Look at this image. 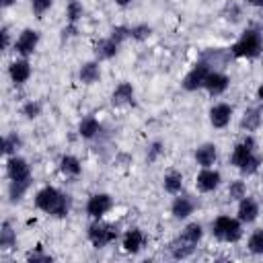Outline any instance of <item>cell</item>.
<instances>
[{
  "label": "cell",
  "mask_w": 263,
  "mask_h": 263,
  "mask_svg": "<svg viewBox=\"0 0 263 263\" xmlns=\"http://www.w3.org/2000/svg\"><path fill=\"white\" fill-rule=\"evenodd\" d=\"M60 171H62L64 175H72V177H76V175H80L82 166H80V160H78L76 156L66 154V156H62V160H60Z\"/></svg>",
  "instance_id": "d4e9b609"
},
{
  "label": "cell",
  "mask_w": 263,
  "mask_h": 263,
  "mask_svg": "<svg viewBox=\"0 0 263 263\" xmlns=\"http://www.w3.org/2000/svg\"><path fill=\"white\" fill-rule=\"evenodd\" d=\"M37 43H39V33L33 31V29H25V31L18 35V39L14 41V51H16L18 55L27 58V55H31V53L35 51Z\"/></svg>",
  "instance_id": "52a82bcc"
},
{
  "label": "cell",
  "mask_w": 263,
  "mask_h": 263,
  "mask_svg": "<svg viewBox=\"0 0 263 263\" xmlns=\"http://www.w3.org/2000/svg\"><path fill=\"white\" fill-rule=\"evenodd\" d=\"M142 242H144V234L138 230V228H132L125 232L123 236V249L127 253H138L142 249Z\"/></svg>",
  "instance_id": "ffe728a7"
},
{
  "label": "cell",
  "mask_w": 263,
  "mask_h": 263,
  "mask_svg": "<svg viewBox=\"0 0 263 263\" xmlns=\"http://www.w3.org/2000/svg\"><path fill=\"white\" fill-rule=\"evenodd\" d=\"M181 236L197 245V242L201 240V236H203V228H201V224L191 222V224H187V226H185V230H183V234H181Z\"/></svg>",
  "instance_id": "f1b7e54d"
},
{
  "label": "cell",
  "mask_w": 263,
  "mask_h": 263,
  "mask_svg": "<svg viewBox=\"0 0 263 263\" xmlns=\"http://www.w3.org/2000/svg\"><path fill=\"white\" fill-rule=\"evenodd\" d=\"M82 12H84V8H82V4H80L78 0H70V2H68V6H66V16H68V23L76 25V21L82 16Z\"/></svg>",
  "instance_id": "4dcf8cb0"
},
{
  "label": "cell",
  "mask_w": 263,
  "mask_h": 263,
  "mask_svg": "<svg viewBox=\"0 0 263 263\" xmlns=\"http://www.w3.org/2000/svg\"><path fill=\"white\" fill-rule=\"evenodd\" d=\"M261 115H263V111H261L259 107H251V109H247L245 115H242V121H240L242 129H247V132H255V129L261 125Z\"/></svg>",
  "instance_id": "d6986e66"
},
{
  "label": "cell",
  "mask_w": 263,
  "mask_h": 263,
  "mask_svg": "<svg viewBox=\"0 0 263 263\" xmlns=\"http://www.w3.org/2000/svg\"><path fill=\"white\" fill-rule=\"evenodd\" d=\"M21 138H18V134H8L6 138H4V144H2V148H4V154L6 156H14V152L21 148Z\"/></svg>",
  "instance_id": "f546056e"
},
{
  "label": "cell",
  "mask_w": 263,
  "mask_h": 263,
  "mask_svg": "<svg viewBox=\"0 0 263 263\" xmlns=\"http://www.w3.org/2000/svg\"><path fill=\"white\" fill-rule=\"evenodd\" d=\"M247 195V185L242 181H232L228 187V197L230 199H242Z\"/></svg>",
  "instance_id": "836d02e7"
},
{
  "label": "cell",
  "mask_w": 263,
  "mask_h": 263,
  "mask_svg": "<svg viewBox=\"0 0 263 263\" xmlns=\"http://www.w3.org/2000/svg\"><path fill=\"white\" fill-rule=\"evenodd\" d=\"M216 158H218V150H216L214 144H203V146H199L195 150V160L203 168H210L216 162Z\"/></svg>",
  "instance_id": "2e32d148"
},
{
  "label": "cell",
  "mask_w": 263,
  "mask_h": 263,
  "mask_svg": "<svg viewBox=\"0 0 263 263\" xmlns=\"http://www.w3.org/2000/svg\"><path fill=\"white\" fill-rule=\"evenodd\" d=\"M162 185H164V189H166L168 193L177 195V193L181 191V187H183V175H181V173H177V171H171V173H166V175H164Z\"/></svg>",
  "instance_id": "484cf974"
},
{
  "label": "cell",
  "mask_w": 263,
  "mask_h": 263,
  "mask_svg": "<svg viewBox=\"0 0 263 263\" xmlns=\"http://www.w3.org/2000/svg\"><path fill=\"white\" fill-rule=\"evenodd\" d=\"M212 234L218 238V240H224V242H236L240 236H242V226H240V220H234L230 216H218L212 224Z\"/></svg>",
  "instance_id": "3957f363"
},
{
  "label": "cell",
  "mask_w": 263,
  "mask_h": 263,
  "mask_svg": "<svg viewBox=\"0 0 263 263\" xmlns=\"http://www.w3.org/2000/svg\"><path fill=\"white\" fill-rule=\"evenodd\" d=\"M74 33H76V25H72V23H70V25L62 31V37H64V39H68V37H72Z\"/></svg>",
  "instance_id": "60d3db41"
},
{
  "label": "cell",
  "mask_w": 263,
  "mask_h": 263,
  "mask_svg": "<svg viewBox=\"0 0 263 263\" xmlns=\"http://www.w3.org/2000/svg\"><path fill=\"white\" fill-rule=\"evenodd\" d=\"M39 113H41V105H39L37 101H29V103L23 105V115H25V117L33 119V117H37Z\"/></svg>",
  "instance_id": "e575fe53"
},
{
  "label": "cell",
  "mask_w": 263,
  "mask_h": 263,
  "mask_svg": "<svg viewBox=\"0 0 263 263\" xmlns=\"http://www.w3.org/2000/svg\"><path fill=\"white\" fill-rule=\"evenodd\" d=\"M115 2H117V4H119V6H127V4H129V2H132V0H115Z\"/></svg>",
  "instance_id": "bcb514c9"
},
{
  "label": "cell",
  "mask_w": 263,
  "mask_h": 263,
  "mask_svg": "<svg viewBox=\"0 0 263 263\" xmlns=\"http://www.w3.org/2000/svg\"><path fill=\"white\" fill-rule=\"evenodd\" d=\"M117 230L111 224H103V222H95L88 226V238L97 249H103L105 245H109L111 240H115Z\"/></svg>",
  "instance_id": "277c9868"
},
{
  "label": "cell",
  "mask_w": 263,
  "mask_h": 263,
  "mask_svg": "<svg viewBox=\"0 0 263 263\" xmlns=\"http://www.w3.org/2000/svg\"><path fill=\"white\" fill-rule=\"evenodd\" d=\"M263 49V37L257 29H247L240 39L230 47V53L234 58H257Z\"/></svg>",
  "instance_id": "7a4b0ae2"
},
{
  "label": "cell",
  "mask_w": 263,
  "mask_h": 263,
  "mask_svg": "<svg viewBox=\"0 0 263 263\" xmlns=\"http://www.w3.org/2000/svg\"><path fill=\"white\" fill-rule=\"evenodd\" d=\"M249 251L255 253V255L263 253V228L251 234V238H249Z\"/></svg>",
  "instance_id": "1f68e13d"
},
{
  "label": "cell",
  "mask_w": 263,
  "mask_h": 263,
  "mask_svg": "<svg viewBox=\"0 0 263 263\" xmlns=\"http://www.w3.org/2000/svg\"><path fill=\"white\" fill-rule=\"evenodd\" d=\"M232 117V107L228 103H218L210 109V121L214 127H226Z\"/></svg>",
  "instance_id": "30bf717a"
},
{
  "label": "cell",
  "mask_w": 263,
  "mask_h": 263,
  "mask_svg": "<svg viewBox=\"0 0 263 263\" xmlns=\"http://www.w3.org/2000/svg\"><path fill=\"white\" fill-rule=\"evenodd\" d=\"M8 74H10V78H12L14 84H23V82H27L29 76H31V66H29L27 60H16V62L10 64Z\"/></svg>",
  "instance_id": "9a60e30c"
},
{
  "label": "cell",
  "mask_w": 263,
  "mask_h": 263,
  "mask_svg": "<svg viewBox=\"0 0 263 263\" xmlns=\"http://www.w3.org/2000/svg\"><path fill=\"white\" fill-rule=\"evenodd\" d=\"M193 251H195V242H191V240H187V238H183V236L171 245V255H173L175 259H187Z\"/></svg>",
  "instance_id": "44dd1931"
},
{
  "label": "cell",
  "mask_w": 263,
  "mask_h": 263,
  "mask_svg": "<svg viewBox=\"0 0 263 263\" xmlns=\"http://www.w3.org/2000/svg\"><path fill=\"white\" fill-rule=\"evenodd\" d=\"M31 181H10V187H8V195H10V201H18L23 199V195L27 193Z\"/></svg>",
  "instance_id": "83f0119b"
},
{
  "label": "cell",
  "mask_w": 263,
  "mask_h": 263,
  "mask_svg": "<svg viewBox=\"0 0 263 263\" xmlns=\"http://www.w3.org/2000/svg\"><path fill=\"white\" fill-rule=\"evenodd\" d=\"M257 216H259V205H257V201L253 197L245 195L242 199H238V220L240 222L251 224V222L257 220Z\"/></svg>",
  "instance_id": "7c38bea8"
},
{
  "label": "cell",
  "mask_w": 263,
  "mask_h": 263,
  "mask_svg": "<svg viewBox=\"0 0 263 263\" xmlns=\"http://www.w3.org/2000/svg\"><path fill=\"white\" fill-rule=\"evenodd\" d=\"M29 261H51L49 255H43L41 249H37L35 253H29Z\"/></svg>",
  "instance_id": "ab89813d"
},
{
  "label": "cell",
  "mask_w": 263,
  "mask_h": 263,
  "mask_svg": "<svg viewBox=\"0 0 263 263\" xmlns=\"http://www.w3.org/2000/svg\"><path fill=\"white\" fill-rule=\"evenodd\" d=\"M111 205H113L111 195H107V193H95V195L88 197V201H86V214H88L90 218L99 220V218H103V216L111 210Z\"/></svg>",
  "instance_id": "8992f818"
},
{
  "label": "cell",
  "mask_w": 263,
  "mask_h": 263,
  "mask_svg": "<svg viewBox=\"0 0 263 263\" xmlns=\"http://www.w3.org/2000/svg\"><path fill=\"white\" fill-rule=\"evenodd\" d=\"M257 99H261V101H263V84L257 88Z\"/></svg>",
  "instance_id": "f6af8a7d"
},
{
  "label": "cell",
  "mask_w": 263,
  "mask_h": 263,
  "mask_svg": "<svg viewBox=\"0 0 263 263\" xmlns=\"http://www.w3.org/2000/svg\"><path fill=\"white\" fill-rule=\"evenodd\" d=\"M35 205L55 218H64L70 212V197L58 191L55 187H43L35 195Z\"/></svg>",
  "instance_id": "6da1fadb"
},
{
  "label": "cell",
  "mask_w": 263,
  "mask_h": 263,
  "mask_svg": "<svg viewBox=\"0 0 263 263\" xmlns=\"http://www.w3.org/2000/svg\"><path fill=\"white\" fill-rule=\"evenodd\" d=\"M99 129H101V125H99V121H97L92 115L84 117V119L80 121V125H78V134H80L82 138H86V140L95 138V136L99 134Z\"/></svg>",
  "instance_id": "cb8c5ba5"
},
{
  "label": "cell",
  "mask_w": 263,
  "mask_h": 263,
  "mask_svg": "<svg viewBox=\"0 0 263 263\" xmlns=\"http://www.w3.org/2000/svg\"><path fill=\"white\" fill-rule=\"evenodd\" d=\"M193 208H195V201L191 197L181 195V197H175V201L171 205V212H173L175 218H187L193 212Z\"/></svg>",
  "instance_id": "e0dca14e"
},
{
  "label": "cell",
  "mask_w": 263,
  "mask_h": 263,
  "mask_svg": "<svg viewBox=\"0 0 263 263\" xmlns=\"http://www.w3.org/2000/svg\"><path fill=\"white\" fill-rule=\"evenodd\" d=\"M152 33V29L148 25H136V27H129V37L136 39V41H144L148 39Z\"/></svg>",
  "instance_id": "d6a6232c"
},
{
  "label": "cell",
  "mask_w": 263,
  "mask_h": 263,
  "mask_svg": "<svg viewBox=\"0 0 263 263\" xmlns=\"http://www.w3.org/2000/svg\"><path fill=\"white\" fill-rule=\"evenodd\" d=\"M31 6H33V12H35L37 16H41L45 10H49L51 0H31Z\"/></svg>",
  "instance_id": "74e56055"
},
{
  "label": "cell",
  "mask_w": 263,
  "mask_h": 263,
  "mask_svg": "<svg viewBox=\"0 0 263 263\" xmlns=\"http://www.w3.org/2000/svg\"><path fill=\"white\" fill-rule=\"evenodd\" d=\"M14 245H16V234H14L12 226H10L8 222H4V224H2V230H0V249L8 251V249H12Z\"/></svg>",
  "instance_id": "4316f807"
},
{
  "label": "cell",
  "mask_w": 263,
  "mask_h": 263,
  "mask_svg": "<svg viewBox=\"0 0 263 263\" xmlns=\"http://www.w3.org/2000/svg\"><path fill=\"white\" fill-rule=\"evenodd\" d=\"M78 76H80V80H82L84 84H92V82H97V80H99V76H101L99 64H97V62H86V64L80 68Z\"/></svg>",
  "instance_id": "603a6c76"
},
{
  "label": "cell",
  "mask_w": 263,
  "mask_h": 263,
  "mask_svg": "<svg viewBox=\"0 0 263 263\" xmlns=\"http://www.w3.org/2000/svg\"><path fill=\"white\" fill-rule=\"evenodd\" d=\"M228 82H230V78L226 76V74H222V72H210L208 74V78H205V88H208V92L210 95H222L226 88H228Z\"/></svg>",
  "instance_id": "4fadbf2b"
},
{
  "label": "cell",
  "mask_w": 263,
  "mask_h": 263,
  "mask_svg": "<svg viewBox=\"0 0 263 263\" xmlns=\"http://www.w3.org/2000/svg\"><path fill=\"white\" fill-rule=\"evenodd\" d=\"M259 164H261V158L257 156V154H253L242 166H240V171L245 173V175H253V173H257V168H259Z\"/></svg>",
  "instance_id": "d590c367"
},
{
  "label": "cell",
  "mask_w": 263,
  "mask_h": 263,
  "mask_svg": "<svg viewBox=\"0 0 263 263\" xmlns=\"http://www.w3.org/2000/svg\"><path fill=\"white\" fill-rule=\"evenodd\" d=\"M10 45V35H8V29H2V47L8 49Z\"/></svg>",
  "instance_id": "b9f144b4"
},
{
  "label": "cell",
  "mask_w": 263,
  "mask_h": 263,
  "mask_svg": "<svg viewBox=\"0 0 263 263\" xmlns=\"http://www.w3.org/2000/svg\"><path fill=\"white\" fill-rule=\"evenodd\" d=\"M113 41H117V43H121L125 37H129V27H113L111 29V35H109Z\"/></svg>",
  "instance_id": "8d00e7d4"
},
{
  "label": "cell",
  "mask_w": 263,
  "mask_h": 263,
  "mask_svg": "<svg viewBox=\"0 0 263 263\" xmlns=\"http://www.w3.org/2000/svg\"><path fill=\"white\" fill-rule=\"evenodd\" d=\"M111 103L115 107H123V105H132L134 103V86L129 82H119L113 90Z\"/></svg>",
  "instance_id": "5bb4252c"
},
{
  "label": "cell",
  "mask_w": 263,
  "mask_h": 263,
  "mask_svg": "<svg viewBox=\"0 0 263 263\" xmlns=\"http://www.w3.org/2000/svg\"><path fill=\"white\" fill-rule=\"evenodd\" d=\"M212 70H210V66L201 60V62H197L191 70H189V74L183 78V88L185 90H197V88H201L203 84H205V78H208V74H210Z\"/></svg>",
  "instance_id": "5b68a950"
},
{
  "label": "cell",
  "mask_w": 263,
  "mask_h": 263,
  "mask_svg": "<svg viewBox=\"0 0 263 263\" xmlns=\"http://www.w3.org/2000/svg\"><path fill=\"white\" fill-rule=\"evenodd\" d=\"M14 4V0H2V6L4 8H8V6H12Z\"/></svg>",
  "instance_id": "ee69618b"
},
{
  "label": "cell",
  "mask_w": 263,
  "mask_h": 263,
  "mask_svg": "<svg viewBox=\"0 0 263 263\" xmlns=\"http://www.w3.org/2000/svg\"><path fill=\"white\" fill-rule=\"evenodd\" d=\"M228 58H230V53L226 51V49H210V51H205L203 53V62L212 68H224V64L228 62Z\"/></svg>",
  "instance_id": "7402d4cb"
},
{
  "label": "cell",
  "mask_w": 263,
  "mask_h": 263,
  "mask_svg": "<svg viewBox=\"0 0 263 263\" xmlns=\"http://www.w3.org/2000/svg\"><path fill=\"white\" fill-rule=\"evenodd\" d=\"M255 140L253 138H245L240 144H236L234 146V150H232V156H230V162L236 166V168H240L255 152Z\"/></svg>",
  "instance_id": "9c48e42d"
},
{
  "label": "cell",
  "mask_w": 263,
  "mask_h": 263,
  "mask_svg": "<svg viewBox=\"0 0 263 263\" xmlns=\"http://www.w3.org/2000/svg\"><path fill=\"white\" fill-rule=\"evenodd\" d=\"M117 47H119V43L113 41L111 37H107V39H101V41L95 45V53H97L99 60H111V58L117 53Z\"/></svg>",
  "instance_id": "ac0fdd59"
},
{
  "label": "cell",
  "mask_w": 263,
  "mask_h": 263,
  "mask_svg": "<svg viewBox=\"0 0 263 263\" xmlns=\"http://www.w3.org/2000/svg\"><path fill=\"white\" fill-rule=\"evenodd\" d=\"M251 6H263V0H247Z\"/></svg>",
  "instance_id": "7bdbcfd3"
},
{
  "label": "cell",
  "mask_w": 263,
  "mask_h": 263,
  "mask_svg": "<svg viewBox=\"0 0 263 263\" xmlns=\"http://www.w3.org/2000/svg\"><path fill=\"white\" fill-rule=\"evenodd\" d=\"M160 152H162V144L160 142H154L152 146H150V150H148V154H146V158H148V162H154L158 156H160Z\"/></svg>",
  "instance_id": "f35d334b"
},
{
  "label": "cell",
  "mask_w": 263,
  "mask_h": 263,
  "mask_svg": "<svg viewBox=\"0 0 263 263\" xmlns=\"http://www.w3.org/2000/svg\"><path fill=\"white\" fill-rule=\"evenodd\" d=\"M218 185H220V173L218 171H212V168H203L197 175V179H195V187L199 191H203V193L214 191Z\"/></svg>",
  "instance_id": "8fae6325"
},
{
  "label": "cell",
  "mask_w": 263,
  "mask_h": 263,
  "mask_svg": "<svg viewBox=\"0 0 263 263\" xmlns=\"http://www.w3.org/2000/svg\"><path fill=\"white\" fill-rule=\"evenodd\" d=\"M6 173H8L10 181H31V168L25 158L10 156L6 162Z\"/></svg>",
  "instance_id": "ba28073f"
}]
</instances>
